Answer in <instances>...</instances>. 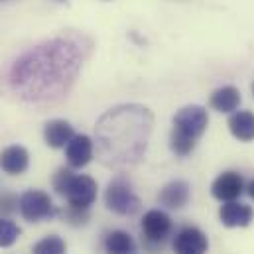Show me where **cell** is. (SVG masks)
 I'll return each instance as SVG.
<instances>
[{
	"label": "cell",
	"mask_w": 254,
	"mask_h": 254,
	"mask_svg": "<svg viewBox=\"0 0 254 254\" xmlns=\"http://www.w3.org/2000/svg\"><path fill=\"white\" fill-rule=\"evenodd\" d=\"M83 38L60 36L24 52L8 69V87L24 103L56 105L71 93L87 58Z\"/></svg>",
	"instance_id": "6da1fadb"
},
{
	"label": "cell",
	"mask_w": 254,
	"mask_h": 254,
	"mask_svg": "<svg viewBox=\"0 0 254 254\" xmlns=\"http://www.w3.org/2000/svg\"><path fill=\"white\" fill-rule=\"evenodd\" d=\"M154 128V115L144 105H119L109 109L95 127L97 154L111 168H130L138 164Z\"/></svg>",
	"instance_id": "7a4b0ae2"
},
{
	"label": "cell",
	"mask_w": 254,
	"mask_h": 254,
	"mask_svg": "<svg viewBox=\"0 0 254 254\" xmlns=\"http://www.w3.org/2000/svg\"><path fill=\"white\" fill-rule=\"evenodd\" d=\"M209 127V115L199 105H188L174 117V128L170 136V148L178 158H186L195 150L199 138Z\"/></svg>",
	"instance_id": "3957f363"
},
{
	"label": "cell",
	"mask_w": 254,
	"mask_h": 254,
	"mask_svg": "<svg viewBox=\"0 0 254 254\" xmlns=\"http://www.w3.org/2000/svg\"><path fill=\"white\" fill-rule=\"evenodd\" d=\"M105 205L109 211L123 215V217H132L140 211L142 201L140 197L132 191L130 182L125 178H115L109 188L105 191Z\"/></svg>",
	"instance_id": "277c9868"
},
{
	"label": "cell",
	"mask_w": 254,
	"mask_h": 254,
	"mask_svg": "<svg viewBox=\"0 0 254 254\" xmlns=\"http://www.w3.org/2000/svg\"><path fill=\"white\" fill-rule=\"evenodd\" d=\"M174 231L170 215L162 209H152L142 219V241L148 251H158L166 245Z\"/></svg>",
	"instance_id": "5b68a950"
},
{
	"label": "cell",
	"mask_w": 254,
	"mask_h": 254,
	"mask_svg": "<svg viewBox=\"0 0 254 254\" xmlns=\"http://www.w3.org/2000/svg\"><path fill=\"white\" fill-rule=\"evenodd\" d=\"M20 215L28 223H40L58 217V209L50 193L42 190H28L20 195Z\"/></svg>",
	"instance_id": "8992f818"
},
{
	"label": "cell",
	"mask_w": 254,
	"mask_h": 254,
	"mask_svg": "<svg viewBox=\"0 0 254 254\" xmlns=\"http://www.w3.org/2000/svg\"><path fill=\"white\" fill-rule=\"evenodd\" d=\"M97 182L91 176H83V174H73V178L69 180L67 188L64 191V197L67 199L69 205L73 207H83V209H91V205L97 201Z\"/></svg>",
	"instance_id": "52a82bcc"
},
{
	"label": "cell",
	"mask_w": 254,
	"mask_h": 254,
	"mask_svg": "<svg viewBox=\"0 0 254 254\" xmlns=\"http://www.w3.org/2000/svg\"><path fill=\"white\" fill-rule=\"evenodd\" d=\"M209 239L197 227H184L174 237V254H207Z\"/></svg>",
	"instance_id": "ba28073f"
},
{
	"label": "cell",
	"mask_w": 254,
	"mask_h": 254,
	"mask_svg": "<svg viewBox=\"0 0 254 254\" xmlns=\"http://www.w3.org/2000/svg\"><path fill=\"white\" fill-rule=\"evenodd\" d=\"M93 154H95V142L87 134H75L65 146V158L69 168L73 170L85 168L93 160Z\"/></svg>",
	"instance_id": "9c48e42d"
},
{
	"label": "cell",
	"mask_w": 254,
	"mask_h": 254,
	"mask_svg": "<svg viewBox=\"0 0 254 254\" xmlns=\"http://www.w3.org/2000/svg\"><path fill=\"white\" fill-rule=\"evenodd\" d=\"M211 193H213L215 199L225 201V203L237 201V199L245 193V180H243V176L237 174V172H225V174H221V176L213 182Z\"/></svg>",
	"instance_id": "30bf717a"
},
{
	"label": "cell",
	"mask_w": 254,
	"mask_h": 254,
	"mask_svg": "<svg viewBox=\"0 0 254 254\" xmlns=\"http://www.w3.org/2000/svg\"><path fill=\"white\" fill-rule=\"evenodd\" d=\"M219 217H221V223L229 229L249 227L254 219V211L251 205H245V203H239V201H229L221 207Z\"/></svg>",
	"instance_id": "8fae6325"
},
{
	"label": "cell",
	"mask_w": 254,
	"mask_h": 254,
	"mask_svg": "<svg viewBox=\"0 0 254 254\" xmlns=\"http://www.w3.org/2000/svg\"><path fill=\"white\" fill-rule=\"evenodd\" d=\"M30 166V152L24 146H8L0 154V168L8 176H22Z\"/></svg>",
	"instance_id": "7c38bea8"
},
{
	"label": "cell",
	"mask_w": 254,
	"mask_h": 254,
	"mask_svg": "<svg viewBox=\"0 0 254 254\" xmlns=\"http://www.w3.org/2000/svg\"><path fill=\"white\" fill-rule=\"evenodd\" d=\"M191 197V188L188 182L184 180H176V182H170L168 186H164V190L160 191L158 199L160 203L166 207V209H184L188 203H190Z\"/></svg>",
	"instance_id": "4fadbf2b"
},
{
	"label": "cell",
	"mask_w": 254,
	"mask_h": 254,
	"mask_svg": "<svg viewBox=\"0 0 254 254\" xmlns=\"http://www.w3.org/2000/svg\"><path fill=\"white\" fill-rule=\"evenodd\" d=\"M209 105L217 111V113H225V115H233L239 105H241V91L233 85H225L219 87L217 91H213Z\"/></svg>",
	"instance_id": "5bb4252c"
},
{
	"label": "cell",
	"mask_w": 254,
	"mask_h": 254,
	"mask_svg": "<svg viewBox=\"0 0 254 254\" xmlns=\"http://www.w3.org/2000/svg\"><path fill=\"white\" fill-rule=\"evenodd\" d=\"M75 136V130L73 127L62 121V119H56V121H50L46 127H44V140L50 148H65L69 144V140Z\"/></svg>",
	"instance_id": "9a60e30c"
},
{
	"label": "cell",
	"mask_w": 254,
	"mask_h": 254,
	"mask_svg": "<svg viewBox=\"0 0 254 254\" xmlns=\"http://www.w3.org/2000/svg\"><path fill=\"white\" fill-rule=\"evenodd\" d=\"M231 134L241 142L254 140V113L253 111H235L229 119Z\"/></svg>",
	"instance_id": "2e32d148"
},
{
	"label": "cell",
	"mask_w": 254,
	"mask_h": 254,
	"mask_svg": "<svg viewBox=\"0 0 254 254\" xmlns=\"http://www.w3.org/2000/svg\"><path fill=\"white\" fill-rule=\"evenodd\" d=\"M107 254H136V243L127 231H111L103 241Z\"/></svg>",
	"instance_id": "e0dca14e"
},
{
	"label": "cell",
	"mask_w": 254,
	"mask_h": 254,
	"mask_svg": "<svg viewBox=\"0 0 254 254\" xmlns=\"http://www.w3.org/2000/svg\"><path fill=\"white\" fill-rule=\"evenodd\" d=\"M32 254H67V245L60 235H50L34 245Z\"/></svg>",
	"instance_id": "ac0fdd59"
},
{
	"label": "cell",
	"mask_w": 254,
	"mask_h": 254,
	"mask_svg": "<svg viewBox=\"0 0 254 254\" xmlns=\"http://www.w3.org/2000/svg\"><path fill=\"white\" fill-rule=\"evenodd\" d=\"M20 235H22V229L14 221H10L8 217H0V249H8L16 245Z\"/></svg>",
	"instance_id": "d6986e66"
},
{
	"label": "cell",
	"mask_w": 254,
	"mask_h": 254,
	"mask_svg": "<svg viewBox=\"0 0 254 254\" xmlns=\"http://www.w3.org/2000/svg\"><path fill=\"white\" fill-rule=\"evenodd\" d=\"M58 215L67 221L69 225H75V227H79V225H85L87 221H89V209H83V207H73V205H67L65 209L62 211H58Z\"/></svg>",
	"instance_id": "ffe728a7"
},
{
	"label": "cell",
	"mask_w": 254,
	"mask_h": 254,
	"mask_svg": "<svg viewBox=\"0 0 254 254\" xmlns=\"http://www.w3.org/2000/svg\"><path fill=\"white\" fill-rule=\"evenodd\" d=\"M16 211H20V197L10 191H2L0 193V217H10Z\"/></svg>",
	"instance_id": "44dd1931"
},
{
	"label": "cell",
	"mask_w": 254,
	"mask_h": 254,
	"mask_svg": "<svg viewBox=\"0 0 254 254\" xmlns=\"http://www.w3.org/2000/svg\"><path fill=\"white\" fill-rule=\"evenodd\" d=\"M71 178H73L71 168H60V170L54 174V180H52L56 193H60V195L64 197V191H65V188H67V184H69Z\"/></svg>",
	"instance_id": "7402d4cb"
},
{
	"label": "cell",
	"mask_w": 254,
	"mask_h": 254,
	"mask_svg": "<svg viewBox=\"0 0 254 254\" xmlns=\"http://www.w3.org/2000/svg\"><path fill=\"white\" fill-rule=\"evenodd\" d=\"M247 193H249V195H251V197L254 199V180L251 182V184H249V186H247Z\"/></svg>",
	"instance_id": "603a6c76"
},
{
	"label": "cell",
	"mask_w": 254,
	"mask_h": 254,
	"mask_svg": "<svg viewBox=\"0 0 254 254\" xmlns=\"http://www.w3.org/2000/svg\"><path fill=\"white\" fill-rule=\"evenodd\" d=\"M56 2H64V0H56Z\"/></svg>",
	"instance_id": "cb8c5ba5"
},
{
	"label": "cell",
	"mask_w": 254,
	"mask_h": 254,
	"mask_svg": "<svg viewBox=\"0 0 254 254\" xmlns=\"http://www.w3.org/2000/svg\"><path fill=\"white\" fill-rule=\"evenodd\" d=\"M253 95H254V85H253Z\"/></svg>",
	"instance_id": "d4e9b609"
},
{
	"label": "cell",
	"mask_w": 254,
	"mask_h": 254,
	"mask_svg": "<svg viewBox=\"0 0 254 254\" xmlns=\"http://www.w3.org/2000/svg\"><path fill=\"white\" fill-rule=\"evenodd\" d=\"M0 2H2V0H0Z\"/></svg>",
	"instance_id": "484cf974"
}]
</instances>
